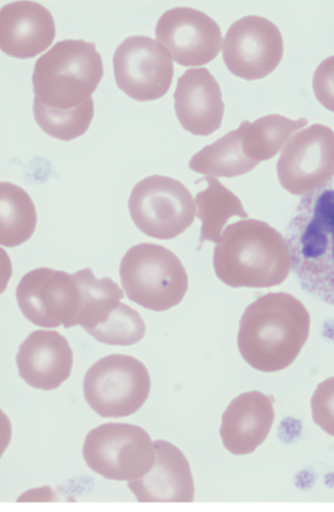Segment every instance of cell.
<instances>
[{
  "label": "cell",
  "mask_w": 334,
  "mask_h": 512,
  "mask_svg": "<svg viewBox=\"0 0 334 512\" xmlns=\"http://www.w3.org/2000/svg\"><path fill=\"white\" fill-rule=\"evenodd\" d=\"M17 301L21 313L37 327L78 326L82 305L79 278L49 268L29 271L18 285Z\"/></svg>",
  "instance_id": "obj_9"
},
{
  "label": "cell",
  "mask_w": 334,
  "mask_h": 512,
  "mask_svg": "<svg viewBox=\"0 0 334 512\" xmlns=\"http://www.w3.org/2000/svg\"><path fill=\"white\" fill-rule=\"evenodd\" d=\"M56 37L52 14L39 3L13 2L0 11V48L19 59L42 54Z\"/></svg>",
  "instance_id": "obj_16"
},
{
  "label": "cell",
  "mask_w": 334,
  "mask_h": 512,
  "mask_svg": "<svg viewBox=\"0 0 334 512\" xmlns=\"http://www.w3.org/2000/svg\"><path fill=\"white\" fill-rule=\"evenodd\" d=\"M311 413L315 424L334 436V376L318 384L311 397Z\"/></svg>",
  "instance_id": "obj_26"
},
{
  "label": "cell",
  "mask_w": 334,
  "mask_h": 512,
  "mask_svg": "<svg viewBox=\"0 0 334 512\" xmlns=\"http://www.w3.org/2000/svg\"><path fill=\"white\" fill-rule=\"evenodd\" d=\"M83 457L89 469L108 480L139 479L156 462L155 443L139 426L104 424L87 435Z\"/></svg>",
  "instance_id": "obj_7"
},
{
  "label": "cell",
  "mask_w": 334,
  "mask_h": 512,
  "mask_svg": "<svg viewBox=\"0 0 334 512\" xmlns=\"http://www.w3.org/2000/svg\"><path fill=\"white\" fill-rule=\"evenodd\" d=\"M0 244L17 247L34 235L37 214L32 198L17 185L4 182L0 185Z\"/></svg>",
  "instance_id": "obj_23"
},
{
  "label": "cell",
  "mask_w": 334,
  "mask_h": 512,
  "mask_svg": "<svg viewBox=\"0 0 334 512\" xmlns=\"http://www.w3.org/2000/svg\"><path fill=\"white\" fill-rule=\"evenodd\" d=\"M17 366L28 386L55 390L71 376L73 351L58 331L36 330L20 345Z\"/></svg>",
  "instance_id": "obj_15"
},
{
  "label": "cell",
  "mask_w": 334,
  "mask_h": 512,
  "mask_svg": "<svg viewBox=\"0 0 334 512\" xmlns=\"http://www.w3.org/2000/svg\"><path fill=\"white\" fill-rule=\"evenodd\" d=\"M104 75L96 44L60 41L35 63V99L51 109L72 110L91 99Z\"/></svg>",
  "instance_id": "obj_4"
},
{
  "label": "cell",
  "mask_w": 334,
  "mask_h": 512,
  "mask_svg": "<svg viewBox=\"0 0 334 512\" xmlns=\"http://www.w3.org/2000/svg\"><path fill=\"white\" fill-rule=\"evenodd\" d=\"M283 56V35L268 19L249 15L227 30L223 59L235 77L247 81L264 79L277 69Z\"/></svg>",
  "instance_id": "obj_12"
},
{
  "label": "cell",
  "mask_w": 334,
  "mask_h": 512,
  "mask_svg": "<svg viewBox=\"0 0 334 512\" xmlns=\"http://www.w3.org/2000/svg\"><path fill=\"white\" fill-rule=\"evenodd\" d=\"M147 367L131 356L111 355L91 366L83 381L90 408L104 418H124L138 412L150 395Z\"/></svg>",
  "instance_id": "obj_6"
},
{
  "label": "cell",
  "mask_w": 334,
  "mask_h": 512,
  "mask_svg": "<svg viewBox=\"0 0 334 512\" xmlns=\"http://www.w3.org/2000/svg\"><path fill=\"white\" fill-rule=\"evenodd\" d=\"M214 267L219 280L231 288H273L290 275V248L270 224L242 220L224 230L215 247Z\"/></svg>",
  "instance_id": "obj_3"
},
{
  "label": "cell",
  "mask_w": 334,
  "mask_h": 512,
  "mask_svg": "<svg viewBox=\"0 0 334 512\" xmlns=\"http://www.w3.org/2000/svg\"><path fill=\"white\" fill-rule=\"evenodd\" d=\"M313 87L318 102L325 109L334 112V56L326 58L317 67Z\"/></svg>",
  "instance_id": "obj_27"
},
{
  "label": "cell",
  "mask_w": 334,
  "mask_h": 512,
  "mask_svg": "<svg viewBox=\"0 0 334 512\" xmlns=\"http://www.w3.org/2000/svg\"><path fill=\"white\" fill-rule=\"evenodd\" d=\"M146 330L141 315L134 308L121 303L110 320L90 336L106 345L129 346L142 341Z\"/></svg>",
  "instance_id": "obj_25"
},
{
  "label": "cell",
  "mask_w": 334,
  "mask_h": 512,
  "mask_svg": "<svg viewBox=\"0 0 334 512\" xmlns=\"http://www.w3.org/2000/svg\"><path fill=\"white\" fill-rule=\"evenodd\" d=\"M310 333V314L298 298L270 292L250 304L240 320L238 348L249 366L264 373L290 367Z\"/></svg>",
  "instance_id": "obj_1"
},
{
  "label": "cell",
  "mask_w": 334,
  "mask_h": 512,
  "mask_svg": "<svg viewBox=\"0 0 334 512\" xmlns=\"http://www.w3.org/2000/svg\"><path fill=\"white\" fill-rule=\"evenodd\" d=\"M33 111L36 123L41 130L50 137L62 141H72L82 137L88 131L95 114L93 99L72 110L51 109L34 99Z\"/></svg>",
  "instance_id": "obj_24"
},
{
  "label": "cell",
  "mask_w": 334,
  "mask_h": 512,
  "mask_svg": "<svg viewBox=\"0 0 334 512\" xmlns=\"http://www.w3.org/2000/svg\"><path fill=\"white\" fill-rule=\"evenodd\" d=\"M118 87L139 102L162 99L172 85L174 66L170 52L147 36H131L113 55Z\"/></svg>",
  "instance_id": "obj_10"
},
{
  "label": "cell",
  "mask_w": 334,
  "mask_h": 512,
  "mask_svg": "<svg viewBox=\"0 0 334 512\" xmlns=\"http://www.w3.org/2000/svg\"><path fill=\"white\" fill-rule=\"evenodd\" d=\"M129 214L144 235L173 239L194 223L195 200L179 180L150 176L136 184L128 201Z\"/></svg>",
  "instance_id": "obj_8"
},
{
  "label": "cell",
  "mask_w": 334,
  "mask_h": 512,
  "mask_svg": "<svg viewBox=\"0 0 334 512\" xmlns=\"http://www.w3.org/2000/svg\"><path fill=\"white\" fill-rule=\"evenodd\" d=\"M256 167L244 152L239 128L201 149L189 162L192 171L215 178L244 176Z\"/></svg>",
  "instance_id": "obj_21"
},
{
  "label": "cell",
  "mask_w": 334,
  "mask_h": 512,
  "mask_svg": "<svg viewBox=\"0 0 334 512\" xmlns=\"http://www.w3.org/2000/svg\"><path fill=\"white\" fill-rule=\"evenodd\" d=\"M308 125L306 118L292 120L280 115L258 118L254 123H242V147L250 160L255 163L269 161L284 148L292 135Z\"/></svg>",
  "instance_id": "obj_19"
},
{
  "label": "cell",
  "mask_w": 334,
  "mask_h": 512,
  "mask_svg": "<svg viewBox=\"0 0 334 512\" xmlns=\"http://www.w3.org/2000/svg\"><path fill=\"white\" fill-rule=\"evenodd\" d=\"M284 190L306 195L331 182L334 177V132L322 124L296 132L286 143L277 164Z\"/></svg>",
  "instance_id": "obj_11"
},
{
  "label": "cell",
  "mask_w": 334,
  "mask_h": 512,
  "mask_svg": "<svg viewBox=\"0 0 334 512\" xmlns=\"http://www.w3.org/2000/svg\"><path fill=\"white\" fill-rule=\"evenodd\" d=\"M201 180L207 182L208 187L195 198L196 216L202 221L200 246L206 242L217 244L230 218H248V213L237 195L217 178L206 177Z\"/></svg>",
  "instance_id": "obj_20"
},
{
  "label": "cell",
  "mask_w": 334,
  "mask_h": 512,
  "mask_svg": "<svg viewBox=\"0 0 334 512\" xmlns=\"http://www.w3.org/2000/svg\"><path fill=\"white\" fill-rule=\"evenodd\" d=\"M120 278L133 303L154 312L178 306L188 290V275L176 254L156 244L135 245L120 263Z\"/></svg>",
  "instance_id": "obj_5"
},
{
  "label": "cell",
  "mask_w": 334,
  "mask_h": 512,
  "mask_svg": "<svg viewBox=\"0 0 334 512\" xmlns=\"http://www.w3.org/2000/svg\"><path fill=\"white\" fill-rule=\"evenodd\" d=\"M156 39L174 62L196 67L217 58L223 45L222 30L208 14L191 7H174L159 18Z\"/></svg>",
  "instance_id": "obj_13"
},
{
  "label": "cell",
  "mask_w": 334,
  "mask_h": 512,
  "mask_svg": "<svg viewBox=\"0 0 334 512\" xmlns=\"http://www.w3.org/2000/svg\"><path fill=\"white\" fill-rule=\"evenodd\" d=\"M286 240L301 288L334 307V180L303 195Z\"/></svg>",
  "instance_id": "obj_2"
},
{
  "label": "cell",
  "mask_w": 334,
  "mask_h": 512,
  "mask_svg": "<svg viewBox=\"0 0 334 512\" xmlns=\"http://www.w3.org/2000/svg\"><path fill=\"white\" fill-rule=\"evenodd\" d=\"M75 274L79 278L82 290L78 326H81L90 335L110 320L113 313L118 310L124 293L111 278L105 277L98 280L93 270L89 268L79 270Z\"/></svg>",
  "instance_id": "obj_22"
},
{
  "label": "cell",
  "mask_w": 334,
  "mask_h": 512,
  "mask_svg": "<svg viewBox=\"0 0 334 512\" xmlns=\"http://www.w3.org/2000/svg\"><path fill=\"white\" fill-rule=\"evenodd\" d=\"M156 462L139 479L128 481V487L139 502L189 503L194 501V479L187 458L167 441H156Z\"/></svg>",
  "instance_id": "obj_18"
},
{
  "label": "cell",
  "mask_w": 334,
  "mask_h": 512,
  "mask_svg": "<svg viewBox=\"0 0 334 512\" xmlns=\"http://www.w3.org/2000/svg\"><path fill=\"white\" fill-rule=\"evenodd\" d=\"M275 399L260 391H249L233 401L225 410L220 438L231 454L242 456L254 451L267 440L275 421Z\"/></svg>",
  "instance_id": "obj_17"
},
{
  "label": "cell",
  "mask_w": 334,
  "mask_h": 512,
  "mask_svg": "<svg viewBox=\"0 0 334 512\" xmlns=\"http://www.w3.org/2000/svg\"><path fill=\"white\" fill-rule=\"evenodd\" d=\"M174 109L184 130L208 137L222 126L225 104L222 90L208 69H191L178 80Z\"/></svg>",
  "instance_id": "obj_14"
}]
</instances>
